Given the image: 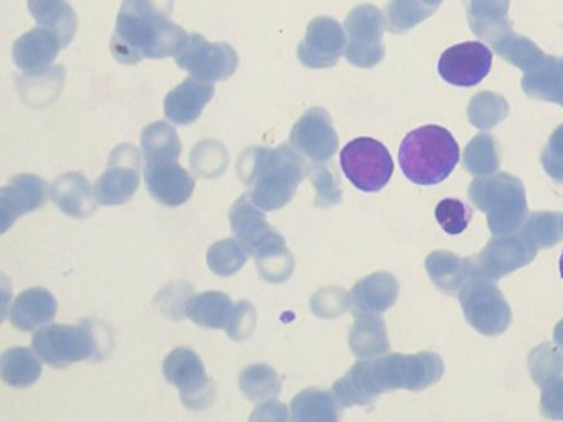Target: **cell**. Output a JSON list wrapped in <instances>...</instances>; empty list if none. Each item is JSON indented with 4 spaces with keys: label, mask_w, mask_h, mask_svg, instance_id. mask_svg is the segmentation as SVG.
Wrapping results in <instances>:
<instances>
[{
    "label": "cell",
    "mask_w": 563,
    "mask_h": 422,
    "mask_svg": "<svg viewBox=\"0 0 563 422\" xmlns=\"http://www.w3.org/2000/svg\"><path fill=\"white\" fill-rule=\"evenodd\" d=\"M444 366L437 353L418 355H387L374 362H361L338 379L332 389L342 406L367 404L388 389H420L434 385L443 375Z\"/></svg>",
    "instance_id": "obj_1"
},
{
    "label": "cell",
    "mask_w": 563,
    "mask_h": 422,
    "mask_svg": "<svg viewBox=\"0 0 563 422\" xmlns=\"http://www.w3.org/2000/svg\"><path fill=\"white\" fill-rule=\"evenodd\" d=\"M189 33L169 22L154 0H124L111 52L121 63L179 55Z\"/></svg>",
    "instance_id": "obj_2"
},
{
    "label": "cell",
    "mask_w": 563,
    "mask_h": 422,
    "mask_svg": "<svg viewBox=\"0 0 563 422\" xmlns=\"http://www.w3.org/2000/svg\"><path fill=\"white\" fill-rule=\"evenodd\" d=\"M308 165L296 148H249L239 162V174L252 187V200L265 211L279 210L295 197Z\"/></svg>",
    "instance_id": "obj_3"
},
{
    "label": "cell",
    "mask_w": 563,
    "mask_h": 422,
    "mask_svg": "<svg viewBox=\"0 0 563 422\" xmlns=\"http://www.w3.org/2000/svg\"><path fill=\"white\" fill-rule=\"evenodd\" d=\"M398 160L408 180L430 187L450 177L460 162V145L448 129L423 125L404 138Z\"/></svg>",
    "instance_id": "obj_4"
},
{
    "label": "cell",
    "mask_w": 563,
    "mask_h": 422,
    "mask_svg": "<svg viewBox=\"0 0 563 422\" xmlns=\"http://www.w3.org/2000/svg\"><path fill=\"white\" fill-rule=\"evenodd\" d=\"M470 198L487 214L494 236L514 233L527 216L526 190L522 181L512 175L497 174L477 178L471 184Z\"/></svg>",
    "instance_id": "obj_5"
},
{
    "label": "cell",
    "mask_w": 563,
    "mask_h": 422,
    "mask_svg": "<svg viewBox=\"0 0 563 422\" xmlns=\"http://www.w3.org/2000/svg\"><path fill=\"white\" fill-rule=\"evenodd\" d=\"M32 345L37 355L55 368L103 355V342L90 320L78 325L55 323L44 326L35 333Z\"/></svg>",
    "instance_id": "obj_6"
},
{
    "label": "cell",
    "mask_w": 563,
    "mask_h": 422,
    "mask_svg": "<svg viewBox=\"0 0 563 422\" xmlns=\"http://www.w3.org/2000/svg\"><path fill=\"white\" fill-rule=\"evenodd\" d=\"M341 167L347 180L367 193L382 190L394 175L390 152L372 137L349 142L341 152Z\"/></svg>",
    "instance_id": "obj_7"
},
{
    "label": "cell",
    "mask_w": 563,
    "mask_h": 422,
    "mask_svg": "<svg viewBox=\"0 0 563 422\" xmlns=\"http://www.w3.org/2000/svg\"><path fill=\"white\" fill-rule=\"evenodd\" d=\"M230 226L236 240L256 260L268 259L286 253V241L269 226L262 208L256 207L250 195H242L230 210Z\"/></svg>",
    "instance_id": "obj_8"
},
{
    "label": "cell",
    "mask_w": 563,
    "mask_h": 422,
    "mask_svg": "<svg viewBox=\"0 0 563 422\" xmlns=\"http://www.w3.org/2000/svg\"><path fill=\"white\" fill-rule=\"evenodd\" d=\"M490 279L476 277L460 290L461 307L467 322L484 335H499L510 323V309Z\"/></svg>",
    "instance_id": "obj_9"
},
{
    "label": "cell",
    "mask_w": 563,
    "mask_h": 422,
    "mask_svg": "<svg viewBox=\"0 0 563 422\" xmlns=\"http://www.w3.org/2000/svg\"><path fill=\"white\" fill-rule=\"evenodd\" d=\"M177 65L200 81L229 79L239 66V55L229 43H210L202 35H189L176 56Z\"/></svg>",
    "instance_id": "obj_10"
},
{
    "label": "cell",
    "mask_w": 563,
    "mask_h": 422,
    "mask_svg": "<svg viewBox=\"0 0 563 422\" xmlns=\"http://www.w3.org/2000/svg\"><path fill=\"white\" fill-rule=\"evenodd\" d=\"M164 376L177 386L184 404L190 409H206L212 402L213 392L206 366L196 352L176 348L164 359Z\"/></svg>",
    "instance_id": "obj_11"
},
{
    "label": "cell",
    "mask_w": 563,
    "mask_h": 422,
    "mask_svg": "<svg viewBox=\"0 0 563 422\" xmlns=\"http://www.w3.org/2000/svg\"><path fill=\"white\" fill-rule=\"evenodd\" d=\"M537 247L526 231L507 236L499 234L476 256L477 273L484 279H499L529 264L536 257Z\"/></svg>",
    "instance_id": "obj_12"
},
{
    "label": "cell",
    "mask_w": 563,
    "mask_h": 422,
    "mask_svg": "<svg viewBox=\"0 0 563 422\" xmlns=\"http://www.w3.org/2000/svg\"><path fill=\"white\" fill-rule=\"evenodd\" d=\"M493 65V53L481 42H466L444 49L438 73L444 81L470 88L486 78Z\"/></svg>",
    "instance_id": "obj_13"
},
{
    "label": "cell",
    "mask_w": 563,
    "mask_h": 422,
    "mask_svg": "<svg viewBox=\"0 0 563 422\" xmlns=\"http://www.w3.org/2000/svg\"><path fill=\"white\" fill-rule=\"evenodd\" d=\"M137 152L123 145L111 154L110 168L95 184L97 201L104 207H113L133 198L140 188Z\"/></svg>",
    "instance_id": "obj_14"
},
{
    "label": "cell",
    "mask_w": 563,
    "mask_h": 422,
    "mask_svg": "<svg viewBox=\"0 0 563 422\" xmlns=\"http://www.w3.org/2000/svg\"><path fill=\"white\" fill-rule=\"evenodd\" d=\"M291 145L314 162H325L335 154L339 145L338 132L331 115L321 108H312L296 122L291 131Z\"/></svg>",
    "instance_id": "obj_15"
},
{
    "label": "cell",
    "mask_w": 563,
    "mask_h": 422,
    "mask_svg": "<svg viewBox=\"0 0 563 422\" xmlns=\"http://www.w3.org/2000/svg\"><path fill=\"white\" fill-rule=\"evenodd\" d=\"M345 33L335 20L318 16L309 23L298 58L306 68H331L344 53Z\"/></svg>",
    "instance_id": "obj_16"
},
{
    "label": "cell",
    "mask_w": 563,
    "mask_h": 422,
    "mask_svg": "<svg viewBox=\"0 0 563 422\" xmlns=\"http://www.w3.org/2000/svg\"><path fill=\"white\" fill-rule=\"evenodd\" d=\"M345 26L351 35L345 52L349 62L361 68H371L380 62L384 48L380 45L382 19L378 10L374 7H358L349 15Z\"/></svg>",
    "instance_id": "obj_17"
},
{
    "label": "cell",
    "mask_w": 563,
    "mask_h": 422,
    "mask_svg": "<svg viewBox=\"0 0 563 422\" xmlns=\"http://www.w3.org/2000/svg\"><path fill=\"white\" fill-rule=\"evenodd\" d=\"M48 200L47 181L37 175H18L0 190V231L5 233L22 214L32 213Z\"/></svg>",
    "instance_id": "obj_18"
},
{
    "label": "cell",
    "mask_w": 563,
    "mask_h": 422,
    "mask_svg": "<svg viewBox=\"0 0 563 422\" xmlns=\"http://www.w3.org/2000/svg\"><path fill=\"white\" fill-rule=\"evenodd\" d=\"M144 178L150 193L167 207H180L186 203L196 188L192 175L180 167L174 158L147 160Z\"/></svg>",
    "instance_id": "obj_19"
},
{
    "label": "cell",
    "mask_w": 563,
    "mask_h": 422,
    "mask_svg": "<svg viewBox=\"0 0 563 422\" xmlns=\"http://www.w3.org/2000/svg\"><path fill=\"white\" fill-rule=\"evenodd\" d=\"M64 45L60 36L45 26L31 30L14 45V62L25 75H44Z\"/></svg>",
    "instance_id": "obj_20"
},
{
    "label": "cell",
    "mask_w": 563,
    "mask_h": 422,
    "mask_svg": "<svg viewBox=\"0 0 563 422\" xmlns=\"http://www.w3.org/2000/svg\"><path fill=\"white\" fill-rule=\"evenodd\" d=\"M213 92L216 88L212 82L200 81L190 76L166 96L164 101L166 118L174 124H192L213 98Z\"/></svg>",
    "instance_id": "obj_21"
},
{
    "label": "cell",
    "mask_w": 563,
    "mask_h": 422,
    "mask_svg": "<svg viewBox=\"0 0 563 422\" xmlns=\"http://www.w3.org/2000/svg\"><path fill=\"white\" fill-rule=\"evenodd\" d=\"M398 282L391 274L377 273L355 284L349 293V306L357 316L375 315L394 306Z\"/></svg>",
    "instance_id": "obj_22"
},
{
    "label": "cell",
    "mask_w": 563,
    "mask_h": 422,
    "mask_svg": "<svg viewBox=\"0 0 563 422\" xmlns=\"http://www.w3.org/2000/svg\"><path fill=\"white\" fill-rule=\"evenodd\" d=\"M427 270L441 292L456 296L470 280L479 277L476 257L460 259L446 251H438L427 259Z\"/></svg>",
    "instance_id": "obj_23"
},
{
    "label": "cell",
    "mask_w": 563,
    "mask_h": 422,
    "mask_svg": "<svg viewBox=\"0 0 563 422\" xmlns=\"http://www.w3.org/2000/svg\"><path fill=\"white\" fill-rule=\"evenodd\" d=\"M57 299L44 287L24 290L12 303L11 323L22 332H31L51 322L57 313Z\"/></svg>",
    "instance_id": "obj_24"
},
{
    "label": "cell",
    "mask_w": 563,
    "mask_h": 422,
    "mask_svg": "<svg viewBox=\"0 0 563 422\" xmlns=\"http://www.w3.org/2000/svg\"><path fill=\"white\" fill-rule=\"evenodd\" d=\"M52 198L68 216L87 218L97 211L90 181L77 171L62 175L52 187Z\"/></svg>",
    "instance_id": "obj_25"
},
{
    "label": "cell",
    "mask_w": 563,
    "mask_h": 422,
    "mask_svg": "<svg viewBox=\"0 0 563 422\" xmlns=\"http://www.w3.org/2000/svg\"><path fill=\"white\" fill-rule=\"evenodd\" d=\"M233 312V302L222 292H203L190 297L184 313L197 325L206 329H227Z\"/></svg>",
    "instance_id": "obj_26"
},
{
    "label": "cell",
    "mask_w": 563,
    "mask_h": 422,
    "mask_svg": "<svg viewBox=\"0 0 563 422\" xmlns=\"http://www.w3.org/2000/svg\"><path fill=\"white\" fill-rule=\"evenodd\" d=\"M29 9L38 25L57 33L65 46L71 42L77 30V16L67 0H29Z\"/></svg>",
    "instance_id": "obj_27"
},
{
    "label": "cell",
    "mask_w": 563,
    "mask_h": 422,
    "mask_svg": "<svg viewBox=\"0 0 563 422\" xmlns=\"http://www.w3.org/2000/svg\"><path fill=\"white\" fill-rule=\"evenodd\" d=\"M0 375L5 385L29 388L42 376V363L34 352L22 346L9 348L0 359Z\"/></svg>",
    "instance_id": "obj_28"
},
{
    "label": "cell",
    "mask_w": 563,
    "mask_h": 422,
    "mask_svg": "<svg viewBox=\"0 0 563 422\" xmlns=\"http://www.w3.org/2000/svg\"><path fill=\"white\" fill-rule=\"evenodd\" d=\"M331 392L319 389H305L291 401V419L296 422L325 421L334 422L339 419L338 399Z\"/></svg>",
    "instance_id": "obj_29"
},
{
    "label": "cell",
    "mask_w": 563,
    "mask_h": 422,
    "mask_svg": "<svg viewBox=\"0 0 563 422\" xmlns=\"http://www.w3.org/2000/svg\"><path fill=\"white\" fill-rule=\"evenodd\" d=\"M349 345L358 358H374L388 348L387 333L375 315L358 316L349 335Z\"/></svg>",
    "instance_id": "obj_30"
},
{
    "label": "cell",
    "mask_w": 563,
    "mask_h": 422,
    "mask_svg": "<svg viewBox=\"0 0 563 422\" xmlns=\"http://www.w3.org/2000/svg\"><path fill=\"white\" fill-rule=\"evenodd\" d=\"M240 389L253 402L268 401L282 391V378L272 366H246L240 375Z\"/></svg>",
    "instance_id": "obj_31"
},
{
    "label": "cell",
    "mask_w": 563,
    "mask_h": 422,
    "mask_svg": "<svg viewBox=\"0 0 563 422\" xmlns=\"http://www.w3.org/2000/svg\"><path fill=\"white\" fill-rule=\"evenodd\" d=\"M141 144H143L146 160H159V158L177 160L183 151L176 129L170 127L167 122H154L147 125L143 131Z\"/></svg>",
    "instance_id": "obj_32"
},
{
    "label": "cell",
    "mask_w": 563,
    "mask_h": 422,
    "mask_svg": "<svg viewBox=\"0 0 563 422\" xmlns=\"http://www.w3.org/2000/svg\"><path fill=\"white\" fill-rule=\"evenodd\" d=\"M249 259V251L239 240H223L210 246L207 264L210 270L220 277H230L239 273Z\"/></svg>",
    "instance_id": "obj_33"
},
{
    "label": "cell",
    "mask_w": 563,
    "mask_h": 422,
    "mask_svg": "<svg viewBox=\"0 0 563 422\" xmlns=\"http://www.w3.org/2000/svg\"><path fill=\"white\" fill-rule=\"evenodd\" d=\"M190 164L202 177H217L229 165V154L219 142L206 141L194 148Z\"/></svg>",
    "instance_id": "obj_34"
},
{
    "label": "cell",
    "mask_w": 563,
    "mask_h": 422,
    "mask_svg": "<svg viewBox=\"0 0 563 422\" xmlns=\"http://www.w3.org/2000/svg\"><path fill=\"white\" fill-rule=\"evenodd\" d=\"M464 165L474 175H489L499 168L494 141L489 135H477L466 148Z\"/></svg>",
    "instance_id": "obj_35"
},
{
    "label": "cell",
    "mask_w": 563,
    "mask_h": 422,
    "mask_svg": "<svg viewBox=\"0 0 563 422\" xmlns=\"http://www.w3.org/2000/svg\"><path fill=\"white\" fill-rule=\"evenodd\" d=\"M523 88L527 89L530 96L550 99V101L563 104V63L549 66V71L527 76Z\"/></svg>",
    "instance_id": "obj_36"
},
{
    "label": "cell",
    "mask_w": 563,
    "mask_h": 422,
    "mask_svg": "<svg viewBox=\"0 0 563 422\" xmlns=\"http://www.w3.org/2000/svg\"><path fill=\"white\" fill-rule=\"evenodd\" d=\"M530 240L539 247H549L563 240L562 214L536 213L529 218L523 227Z\"/></svg>",
    "instance_id": "obj_37"
},
{
    "label": "cell",
    "mask_w": 563,
    "mask_h": 422,
    "mask_svg": "<svg viewBox=\"0 0 563 422\" xmlns=\"http://www.w3.org/2000/svg\"><path fill=\"white\" fill-rule=\"evenodd\" d=\"M434 216L444 233L454 236V234L463 233L466 230L471 221V210L463 201L456 200V198H446L438 203Z\"/></svg>",
    "instance_id": "obj_38"
},
{
    "label": "cell",
    "mask_w": 563,
    "mask_h": 422,
    "mask_svg": "<svg viewBox=\"0 0 563 422\" xmlns=\"http://www.w3.org/2000/svg\"><path fill=\"white\" fill-rule=\"evenodd\" d=\"M563 369V355L550 346L543 345L530 356V371L537 385H545L549 379L556 378Z\"/></svg>",
    "instance_id": "obj_39"
},
{
    "label": "cell",
    "mask_w": 563,
    "mask_h": 422,
    "mask_svg": "<svg viewBox=\"0 0 563 422\" xmlns=\"http://www.w3.org/2000/svg\"><path fill=\"white\" fill-rule=\"evenodd\" d=\"M309 177H311L312 185H314L316 203L321 207H329L341 201V188H339L338 178L329 171L324 165L309 168Z\"/></svg>",
    "instance_id": "obj_40"
},
{
    "label": "cell",
    "mask_w": 563,
    "mask_h": 422,
    "mask_svg": "<svg viewBox=\"0 0 563 422\" xmlns=\"http://www.w3.org/2000/svg\"><path fill=\"white\" fill-rule=\"evenodd\" d=\"M349 296L342 289H322L311 299V309L321 319H334L347 309Z\"/></svg>",
    "instance_id": "obj_41"
},
{
    "label": "cell",
    "mask_w": 563,
    "mask_h": 422,
    "mask_svg": "<svg viewBox=\"0 0 563 422\" xmlns=\"http://www.w3.org/2000/svg\"><path fill=\"white\" fill-rule=\"evenodd\" d=\"M256 312L255 307L249 302H240L233 306L232 316H230L229 325H227V332H229L230 338L242 342V340L249 338L255 329Z\"/></svg>",
    "instance_id": "obj_42"
},
{
    "label": "cell",
    "mask_w": 563,
    "mask_h": 422,
    "mask_svg": "<svg viewBox=\"0 0 563 422\" xmlns=\"http://www.w3.org/2000/svg\"><path fill=\"white\" fill-rule=\"evenodd\" d=\"M542 164L553 180L563 184V125H560L542 152Z\"/></svg>",
    "instance_id": "obj_43"
},
{
    "label": "cell",
    "mask_w": 563,
    "mask_h": 422,
    "mask_svg": "<svg viewBox=\"0 0 563 422\" xmlns=\"http://www.w3.org/2000/svg\"><path fill=\"white\" fill-rule=\"evenodd\" d=\"M256 266H258L263 279L269 280V282H283V280L291 276L295 263H292L291 253L286 251V253L279 254V256L256 260Z\"/></svg>",
    "instance_id": "obj_44"
},
{
    "label": "cell",
    "mask_w": 563,
    "mask_h": 422,
    "mask_svg": "<svg viewBox=\"0 0 563 422\" xmlns=\"http://www.w3.org/2000/svg\"><path fill=\"white\" fill-rule=\"evenodd\" d=\"M542 388V412L550 419H563V378L549 379Z\"/></svg>",
    "instance_id": "obj_45"
},
{
    "label": "cell",
    "mask_w": 563,
    "mask_h": 422,
    "mask_svg": "<svg viewBox=\"0 0 563 422\" xmlns=\"http://www.w3.org/2000/svg\"><path fill=\"white\" fill-rule=\"evenodd\" d=\"M250 419H253V421H286L288 411H286V406L283 402L268 399L265 404L256 408Z\"/></svg>",
    "instance_id": "obj_46"
},
{
    "label": "cell",
    "mask_w": 563,
    "mask_h": 422,
    "mask_svg": "<svg viewBox=\"0 0 563 422\" xmlns=\"http://www.w3.org/2000/svg\"><path fill=\"white\" fill-rule=\"evenodd\" d=\"M553 338H555L556 345L562 346L563 348V320L559 323V325H556L555 335H553Z\"/></svg>",
    "instance_id": "obj_47"
},
{
    "label": "cell",
    "mask_w": 563,
    "mask_h": 422,
    "mask_svg": "<svg viewBox=\"0 0 563 422\" xmlns=\"http://www.w3.org/2000/svg\"><path fill=\"white\" fill-rule=\"evenodd\" d=\"M559 269H560V276H562V279H563V253H562V256H560Z\"/></svg>",
    "instance_id": "obj_48"
},
{
    "label": "cell",
    "mask_w": 563,
    "mask_h": 422,
    "mask_svg": "<svg viewBox=\"0 0 563 422\" xmlns=\"http://www.w3.org/2000/svg\"><path fill=\"white\" fill-rule=\"evenodd\" d=\"M562 233H563V214H562Z\"/></svg>",
    "instance_id": "obj_49"
}]
</instances>
